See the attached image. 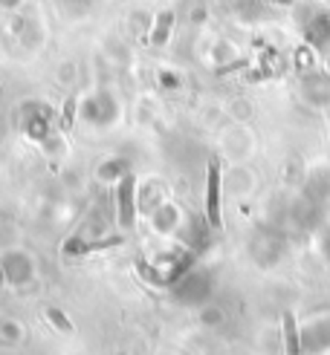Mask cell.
I'll return each instance as SVG.
<instances>
[{
	"instance_id": "cell-11",
	"label": "cell",
	"mask_w": 330,
	"mask_h": 355,
	"mask_svg": "<svg viewBox=\"0 0 330 355\" xmlns=\"http://www.w3.org/2000/svg\"><path fill=\"white\" fill-rule=\"evenodd\" d=\"M26 341V329L21 321H15L12 315H0V349L9 352V349H17L24 347Z\"/></svg>"
},
{
	"instance_id": "cell-3",
	"label": "cell",
	"mask_w": 330,
	"mask_h": 355,
	"mask_svg": "<svg viewBox=\"0 0 330 355\" xmlns=\"http://www.w3.org/2000/svg\"><path fill=\"white\" fill-rule=\"evenodd\" d=\"M287 254V237L281 228L275 225H255V232L249 237V257L258 263L261 269H272L284 260Z\"/></svg>"
},
{
	"instance_id": "cell-2",
	"label": "cell",
	"mask_w": 330,
	"mask_h": 355,
	"mask_svg": "<svg viewBox=\"0 0 330 355\" xmlns=\"http://www.w3.org/2000/svg\"><path fill=\"white\" fill-rule=\"evenodd\" d=\"M122 116V101L110 90H96L79 101V119L90 130H110Z\"/></svg>"
},
{
	"instance_id": "cell-15",
	"label": "cell",
	"mask_w": 330,
	"mask_h": 355,
	"mask_svg": "<svg viewBox=\"0 0 330 355\" xmlns=\"http://www.w3.org/2000/svg\"><path fill=\"white\" fill-rule=\"evenodd\" d=\"M131 173V165H128V159H122V156H110V159H104V162L96 168V176L101 182H119L122 176H128Z\"/></svg>"
},
{
	"instance_id": "cell-17",
	"label": "cell",
	"mask_w": 330,
	"mask_h": 355,
	"mask_svg": "<svg viewBox=\"0 0 330 355\" xmlns=\"http://www.w3.org/2000/svg\"><path fill=\"white\" fill-rule=\"evenodd\" d=\"M316 234H319V245H322V254H324V257L330 260V223H327V220H324V225L319 228Z\"/></svg>"
},
{
	"instance_id": "cell-21",
	"label": "cell",
	"mask_w": 330,
	"mask_h": 355,
	"mask_svg": "<svg viewBox=\"0 0 330 355\" xmlns=\"http://www.w3.org/2000/svg\"><path fill=\"white\" fill-rule=\"evenodd\" d=\"M272 3H292V0H272Z\"/></svg>"
},
{
	"instance_id": "cell-12",
	"label": "cell",
	"mask_w": 330,
	"mask_h": 355,
	"mask_svg": "<svg viewBox=\"0 0 330 355\" xmlns=\"http://www.w3.org/2000/svg\"><path fill=\"white\" fill-rule=\"evenodd\" d=\"M302 29H304V38H307L310 44H316V46L327 44V41H330V15L313 12L307 21H302Z\"/></svg>"
},
{
	"instance_id": "cell-16",
	"label": "cell",
	"mask_w": 330,
	"mask_h": 355,
	"mask_svg": "<svg viewBox=\"0 0 330 355\" xmlns=\"http://www.w3.org/2000/svg\"><path fill=\"white\" fill-rule=\"evenodd\" d=\"M200 324L208 327V329H217L226 324V312L220 304H215V300H208V304L200 306Z\"/></svg>"
},
{
	"instance_id": "cell-9",
	"label": "cell",
	"mask_w": 330,
	"mask_h": 355,
	"mask_svg": "<svg viewBox=\"0 0 330 355\" xmlns=\"http://www.w3.org/2000/svg\"><path fill=\"white\" fill-rule=\"evenodd\" d=\"M302 355H322L330 349V315H319L299 329Z\"/></svg>"
},
{
	"instance_id": "cell-8",
	"label": "cell",
	"mask_w": 330,
	"mask_h": 355,
	"mask_svg": "<svg viewBox=\"0 0 330 355\" xmlns=\"http://www.w3.org/2000/svg\"><path fill=\"white\" fill-rule=\"evenodd\" d=\"M113 200H116V225L131 232L139 220V180L133 173L122 176L116 182V191H113Z\"/></svg>"
},
{
	"instance_id": "cell-10",
	"label": "cell",
	"mask_w": 330,
	"mask_h": 355,
	"mask_svg": "<svg viewBox=\"0 0 330 355\" xmlns=\"http://www.w3.org/2000/svg\"><path fill=\"white\" fill-rule=\"evenodd\" d=\"M148 220H151V228L156 234H163V237L165 234H177L183 228V208L174 205L171 200H165V202H160L151 211Z\"/></svg>"
},
{
	"instance_id": "cell-4",
	"label": "cell",
	"mask_w": 330,
	"mask_h": 355,
	"mask_svg": "<svg viewBox=\"0 0 330 355\" xmlns=\"http://www.w3.org/2000/svg\"><path fill=\"white\" fill-rule=\"evenodd\" d=\"M52 121H56V113L47 101L41 98H32V101H24L17 107V124H21V133L32 141H49L52 136Z\"/></svg>"
},
{
	"instance_id": "cell-19",
	"label": "cell",
	"mask_w": 330,
	"mask_h": 355,
	"mask_svg": "<svg viewBox=\"0 0 330 355\" xmlns=\"http://www.w3.org/2000/svg\"><path fill=\"white\" fill-rule=\"evenodd\" d=\"M17 3H21V0H0V6H3V9H15Z\"/></svg>"
},
{
	"instance_id": "cell-18",
	"label": "cell",
	"mask_w": 330,
	"mask_h": 355,
	"mask_svg": "<svg viewBox=\"0 0 330 355\" xmlns=\"http://www.w3.org/2000/svg\"><path fill=\"white\" fill-rule=\"evenodd\" d=\"M165 21H160V26H156V32H154V44H163V35L168 38V26H171V12L168 15H163Z\"/></svg>"
},
{
	"instance_id": "cell-1",
	"label": "cell",
	"mask_w": 330,
	"mask_h": 355,
	"mask_svg": "<svg viewBox=\"0 0 330 355\" xmlns=\"http://www.w3.org/2000/svg\"><path fill=\"white\" fill-rule=\"evenodd\" d=\"M168 289H171V297L177 300L180 306L200 309L215 295V275L208 272V269H203V266H191V269L183 272Z\"/></svg>"
},
{
	"instance_id": "cell-7",
	"label": "cell",
	"mask_w": 330,
	"mask_h": 355,
	"mask_svg": "<svg viewBox=\"0 0 330 355\" xmlns=\"http://www.w3.org/2000/svg\"><path fill=\"white\" fill-rule=\"evenodd\" d=\"M327 220V205L310 200L307 193H299L292 202H290V211H287V223L292 228H299L304 234H316L319 228L324 225Z\"/></svg>"
},
{
	"instance_id": "cell-5",
	"label": "cell",
	"mask_w": 330,
	"mask_h": 355,
	"mask_svg": "<svg viewBox=\"0 0 330 355\" xmlns=\"http://www.w3.org/2000/svg\"><path fill=\"white\" fill-rule=\"evenodd\" d=\"M0 272L6 277V286L12 289H26L35 283V275H38V266H35V257L26 252V248L9 245L0 252Z\"/></svg>"
},
{
	"instance_id": "cell-6",
	"label": "cell",
	"mask_w": 330,
	"mask_h": 355,
	"mask_svg": "<svg viewBox=\"0 0 330 355\" xmlns=\"http://www.w3.org/2000/svg\"><path fill=\"white\" fill-rule=\"evenodd\" d=\"M203 220L212 232L223 228V180H220V162L208 159L206 165V193H203Z\"/></svg>"
},
{
	"instance_id": "cell-20",
	"label": "cell",
	"mask_w": 330,
	"mask_h": 355,
	"mask_svg": "<svg viewBox=\"0 0 330 355\" xmlns=\"http://www.w3.org/2000/svg\"><path fill=\"white\" fill-rule=\"evenodd\" d=\"M6 286V277H3V272H0V289H3Z\"/></svg>"
},
{
	"instance_id": "cell-14",
	"label": "cell",
	"mask_w": 330,
	"mask_h": 355,
	"mask_svg": "<svg viewBox=\"0 0 330 355\" xmlns=\"http://www.w3.org/2000/svg\"><path fill=\"white\" fill-rule=\"evenodd\" d=\"M310 200H316L322 205H330V171H316V173H310V180L304 185V191Z\"/></svg>"
},
{
	"instance_id": "cell-23",
	"label": "cell",
	"mask_w": 330,
	"mask_h": 355,
	"mask_svg": "<svg viewBox=\"0 0 330 355\" xmlns=\"http://www.w3.org/2000/svg\"><path fill=\"white\" fill-rule=\"evenodd\" d=\"M327 223H330V205H327Z\"/></svg>"
},
{
	"instance_id": "cell-13",
	"label": "cell",
	"mask_w": 330,
	"mask_h": 355,
	"mask_svg": "<svg viewBox=\"0 0 330 355\" xmlns=\"http://www.w3.org/2000/svg\"><path fill=\"white\" fill-rule=\"evenodd\" d=\"M165 202V191L156 180H142L139 182V214H151V211Z\"/></svg>"
},
{
	"instance_id": "cell-22",
	"label": "cell",
	"mask_w": 330,
	"mask_h": 355,
	"mask_svg": "<svg viewBox=\"0 0 330 355\" xmlns=\"http://www.w3.org/2000/svg\"><path fill=\"white\" fill-rule=\"evenodd\" d=\"M0 197H3V182H0Z\"/></svg>"
}]
</instances>
